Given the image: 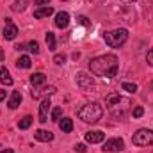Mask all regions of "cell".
I'll list each match as a JSON object with an SVG mask.
<instances>
[{"mask_svg": "<svg viewBox=\"0 0 153 153\" xmlns=\"http://www.w3.org/2000/svg\"><path fill=\"white\" fill-rule=\"evenodd\" d=\"M62 2H66V0H62Z\"/></svg>", "mask_w": 153, "mask_h": 153, "instance_id": "74e56055", "label": "cell"}, {"mask_svg": "<svg viewBox=\"0 0 153 153\" xmlns=\"http://www.w3.org/2000/svg\"><path fill=\"white\" fill-rule=\"evenodd\" d=\"M59 128H61L64 134H70V132L73 130V119H70V117L59 119Z\"/></svg>", "mask_w": 153, "mask_h": 153, "instance_id": "9a60e30c", "label": "cell"}, {"mask_svg": "<svg viewBox=\"0 0 153 153\" xmlns=\"http://www.w3.org/2000/svg\"><path fill=\"white\" fill-rule=\"evenodd\" d=\"M18 36V27L13 23V20L11 18H5V27H4V38L5 39H14Z\"/></svg>", "mask_w": 153, "mask_h": 153, "instance_id": "ba28073f", "label": "cell"}, {"mask_svg": "<svg viewBox=\"0 0 153 153\" xmlns=\"http://www.w3.org/2000/svg\"><path fill=\"white\" fill-rule=\"evenodd\" d=\"M132 143L135 146H152L153 144V130H150V128H139L132 135Z\"/></svg>", "mask_w": 153, "mask_h": 153, "instance_id": "5b68a950", "label": "cell"}, {"mask_svg": "<svg viewBox=\"0 0 153 153\" xmlns=\"http://www.w3.org/2000/svg\"><path fill=\"white\" fill-rule=\"evenodd\" d=\"M103 39H105V43L111 48H119V46H123L126 43L128 30L126 29H116V30H111V32H105L103 34Z\"/></svg>", "mask_w": 153, "mask_h": 153, "instance_id": "277c9868", "label": "cell"}, {"mask_svg": "<svg viewBox=\"0 0 153 153\" xmlns=\"http://www.w3.org/2000/svg\"><path fill=\"white\" fill-rule=\"evenodd\" d=\"M146 61H148V64H150V66H153V48L148 52V55H146Z\"/></svg>", "mask_w": 153, "mask_h": 153, "instance_id": "83f0119b", "label": "cell"}, {"mask_svg": "<svg viewBox=\"0 0 153 153\" xmlns=\"http://www.w3.org/2000/svg\"><path fill=\"white\" fill-rule=\"evenodd\" d=\"M57 89H55V85H48V87H45L43 91H32V98H43V96H52L53 93H55Z\"/></svg>", "mask_w": 153, "mask_h": 153, "instance_id": "5bb4252c", "label": "cell"}, {"mask_svg": "<svg viewBox=\"0 0 153 153\" xmlns=\"http://www.w3.org/2000/svg\"><path fill=\"white\" fill-rule=\"evenodd\" d=\"M61 116H62V109H61V107H55V109L52 111V119H53V121H59Z\"/></svg>", "mask_w": 153, "mask_h": 153, "instance_id": "cb8c5ba5", "label": "cell"}, {"mask_svg": "<svg viewBox=\"0 0 153 153\" xmlns=\"http://www.w3.org/2000/svg\"><path fill=\"white\" fill-rule=\"evenodd\" d=\"M125 148V141L123 139H119V137H114V139H109V141H105V144H103V152H121Z\"/></svg>", "mask_w": 153, "mask_h": 153, "instance_id": "52a82bcc", "label": "cell"}, {"mask_svg": "<svg viewBox=\"0 0 153 153\" xmlns=\"http://www.w3.org/2000/svg\"><path fill=\"white\" fill-rule=\"evenodd\" d=\"M68 25H70V14H68L66 11L57 13V16H55V27H59V29H66Z\"/></svg>", "mask_w": 153, "mask_h": 153, "instance_id": "8fae6325", "label": "cell"}, {"mask_svg": "<svg viewBox=\"0 0 153 153\" xmlns=\"http://www.w3.org/2000/svg\"><path fill=\"white\" fill-rule=\"evenodd\" d=\"M45 82H46V75H45V73H34V75H30V84H32L34 87L43 85Z\"/></svg>", "mask_w": 153, "mask_h": 153, "instance_id": "d6986e66", "label": "cell"}, {"mask_svg": "<svg viewBox=\"0 0 153 153\" xmlns=\"http://www.w3.org/2000/svg\"><path fill=\"white\" fill-rule=\"evenodd\" d=\"M2 61H4V50L0 48V62H2Z\"/></svg>", "mask_w": 153, "mask_h": 153, "instance_id": "e575fe53", "label": "cell"}, {"mask_svg": "<svg viewBox=\"0 0 153 153\" xmlns=\"http://www.w3.org/2000/svg\"><path fill=\"white\" fill-rule=\"evenodd\" d=\"M87 2H89V0H87ZM91 2H96V0H91Z\"/></svg>", "mask_w": 153, "mask_h": 153, "instance_id": "8d00e7d4", "label": "cell"}, {"mask_svg": "<svg viewBox=\"0 0 153 153\" xmlns=\"http://www.w3.org/2000/svg\"><path fill=\"white\" fill-rule=\"evenodd\" d=\"M32 119H34L32 116H25V117H22V119L18 121V128H20V130H27V128L32 125Z\"/></svg>", "mask_w": 153, "mask_h": 153, "instance_id": "44dd1931", "label": "cell"}, {"mask_svg": "<svg viewBox=\"0 0 153 153\" xmlns=\"http://www.w3.org/2000/svg\"><path fill=\"white\" fill-rule=\"evenodd\" d=\"M75 150L78 153H84V152H87V148H85V144H75Z\"/></svg>", "mask_w": 153, "mask_h": 153, "instance_id": "f1b7e54d", "label": "cell"}, {"mask_svg": "<svg viewBox=\"0 0 153 153\" xmlns=\"http://www.w3.org/2000/svg\"><path fill=\"white\" fill-rule=\"evenodd\" d=\"M78 22H80L82 25H91V22H89V20L85 18V16H80V18H78Z\"/></svg>", "mask_w": 153, "mask_h": 153, "instance_id": "f546056e", "label": "cell"}, {"mask_svg": "<svg viewBox=\"0 0 153 153\" xmlns=\"http://www.w3.org/2000/svg\"><path fill=\"white\" fill-rule=\"evenodd\" d=\"M14 48H16V50H20V52H22V50H25V45H23V43H20V45H16V46H14Z\"/></svg>", "mask_w": 153, "mask_h": 153, "instance_id": "1f68e13d", "label": "cell"}, {"mask_svg": "<svg viewBox=\"0 0 153 153\" xmlns=\"http://www.w3.org/2000/svg\"><path fill=\"white\" fill-rule=\"evenodd\" d=\"M53 62H55V64H64V62H66V55H64V53L53 55Z\"/></svg>", "mask_w": 153, "mask_h": 153, "instance_id": "d4e9b609", "label": "cell"}, {"mask_svg": "<svg viewBox=\"0 0 153 153\" xmlns=\"http://www.w3.org/2000/svg\"><path fill=\"white\" fill-rule=\"evenodd\" d=\"M46 45H48V50H52V52H55V36H53V32H46Z\"/></svg>", "mask_w": 153, "mask_h": 153, "instance_id": "7402d4cb", "label": "cell"}, {"mask_svg": "<svg viewBox=\"0 0 153 153\" xmlns=\"http://www.w3.org/2000/svg\"><path fill=\"white\" fill-rule=\"evenodd\" d=\"M76 116L84 121V123H98L100 119H102V116H103V107L100 105V103H96V102H91V103H85L78 112Z\"/></svg>", "mask_w": 153, "mask_h": 153, "instance_id": "3957f363", "label": "cell"}, {"mask_svg": "<svg viewBox=\"0 0 153 153\" xmlns=\"http://www.w3.org/2000/svg\"><path fill=\"white\" fill-rule=\"evenodd\" d=\"M29 50H30L32 53H39V45H38V41H30V43H29Z\"/></svg>", "mask_w": 153, "mask_h": 153, "instance_id": "484cf974", "label": "cell"}, {"mask_svg": "<svg viewBox=\"0 0 153 153\" xmlns=\"http://www.w3.org/2000/svg\"><path fill=\"white\" fill-rule=\"evenodd\" d=\"M132 114H134V117H141V116L144 114V109H143L141 105H137V107H134V111H132Z\"/></svg>", "mask_w": 153, "mask_h": 153, "instance_id": "4316f807", "label": "cell"}, {"mask_svg": "<svg viewBox=\"0 0 153 153\" xmlns=\"http://www.w3.org/2000/svg\"><path fill=\"white\" fill-rule=\"evenodd\" d=\"M119 2H121V4H134L135 0H119Z\"/></svg>", "mask_w": 153, "mask_h": 153, "instance_id": "836d02e7", "label": "cell"}, {"mask_svg": "<svg viewBox=\"0 0 153 153\" xmlns=\"http://www.w3.org/2000/svg\"><path fill=\"white\" fill-rule=\"evenodd\" d=\"M45 4H48V0H36L34 2V5H45Z\"/></svg>", "mask_w": 153, "mask_h": 153, "instance_id": "4dcf8cb0", "label": "cell"}, {"mask_svg": "<svg viewBox=\"0 0 153 153\" xmlns=\"http://www.w3.org/2000/svg\"><path fill=\"white\" fill-rule=\"evenodd\" d=\"M0 82L4 85H13V78H11V75H9V71H7L5 66H0Z\"/></svg>", "mask_w": 153, "mask_h": 153, "instance_id": "ac0fdd59", "label": "cell"}, {"mask_svg": "<svg viewBox=\"0 0 153 153\" xmlns=\"http://www.w3.org/2000/svg\"><path fill=\"white\" fill-rule=\"evenodd\" d=\"M117 68H119L117 57L112 55V53L100 55V57H94V59L89 61L91 73L96 75V76H102V78H112V76H116Z\"/></svg>", "mask_w": 153, "mask_h": 153, "instance_id": "6da1fadb", "label": "cell"}, {"mask_svg": "<svg viewBox=\"0 0 153 153\" xmlns=\"http://www.w3.org/2000/svg\"><path fill=\"white\" fill-rule=\"evenodd\" d=\"M20 103H22V93H20V91H13V94H11L9 102H7V107L14 111V109H18V107H20Z\"/></svg>", "mask_w": 153, "mask_h": 153, "instance_id": "4fadbf2b", "label": "cell"}, {"mask_svg": "<svg viewBox=\"0 0 153 153\" xmlns=\"http://www.w3.org/2000/svg\"><path fill=\"white\" fill-rule=\"evenodd\" d=\"M30 64H32V62H30V57H29V55H22V57L16 61V66L22 68V70H29Z\"/></svg>", "mask_w": 153, "mask_h": 153, "instance_id": "ffe728a7", "label": "cell"}, {"mask_svg": "<svg viewBox=\"0 0 153 153\" xmlns=\"http://www.w3.org/2000/svg\"><path fill=\"white\" fill-rule=\"evenodd\" d=\"M50 14H53V7H48V5H45V7H39L34 11V18H46V16H50Z\"/></svg>", "mask_w": 153, "mask_h": 153, "instance_id": "2e32d148", "label": "cell"}, {"mask_svg": "<svg viewBox=\"0 0 153 153\" xmlns=\"http://www.w3.org/2000/svg\"><path fill=\"white\" fill-rule=\"evenodd\" d=\"M34 137H36L38 141H41V143H50V141H53V134H52L50 130H43V128L36 130Z\"/></svg>", "mask_w": 153, "mask_h": 153, "instance_id": "7c38bea8", "label": "cell"}, {"mask_svg": "<svg viewBox=\"0 0 153 153\" xmlns=\"http://www.w3.org/2000/svg\"><path fill=\"white\" fill-rule=\"evenodd\" d=\"M2 153H13V150H11V148H7V150H4Z\"/></svg>", "mask_w": 153, "mask_h": 153, "instance_id": "d590c367", "label": "cell"}, {"mask_svg": "<svg viewBox=\"0 0 153 153\" xmlns=\"http://www.w3.org/2000/svg\"><path fill=\"white\" fill-rule=\"evenodd\" d=\"M4 98H5V91H4V89H0V102H2Z\"/></svg>", "mask_w": 153, "mask_h": 153, "instance_id": "d6a6232c", "label": "cell"}, {"mask_svg": "<svg viewBox=\"0 0 153 153\" xmlns=\"http://www.w3.org/2000/svg\"><path fill=\"white\" fill-rule=\"evenodd\" d=\"M105 139V134L100 132V130H93V132H87L85 134V141L89 144H96V143H102Z\"/></svg>", "mask_w": 153, "mask_h": 153, "instance_id": "30bf717a", "label": "cell"}, {"mask_svg": "<svg viewBox=\"0 0 153 153\" xmlns=\"http://www.w3.org/2000/svg\"><path fill=\"white\" fill-rule=\"evenodd\" d=\"M105 105H107V109H109V112H111L112 117L123 119L126 116V112L130 111L132 102L128 98H125V96H119V93H111L105 98Z\"/></svg>", "mask_w": 153, "mask_h": 153, "instance_id": "7a4b0ae2", "label": "cell"}, {"mask_svg": "<svg viewBox=\"0 0 153 153\" xmlns=\"http://www.w3.org/2000/svg\"><path fill=\"white\" fill-rule=\"evenodd\" d=\"M50 105H52V102H50L48 98H45V100L41 102V105H39V123H46V121H48Z\"/></svg>", "mask_w": 153, "mask_h": 153, "instance_id": "9c48e42d", "label": "cell"}, {"mask_svg": "<svg viewBox=\"0 0 153 153\" xmlns=\"http://www.w3.org/2000/svg\"><path fill=\"white\" fill-rule=\"evenodd\" d=\"M29 4H30V0H16V2L11 5V11H13V13H23Z\"/></svg>", "mask_w": 153, "mask_h": 153, "instance_id": "e0dca14e", "label": "cell"}, {"mask_svg": "<svg viewBox=\"0 0 153 153\" xmlns=\"http://www.w3.org/2000/svg\"><path fill=\"white\" fill-rule=\"evenodd\" d=\"M121 89L126 91V93H135L137 91V84H134V82H123L121 84Z\"/></svg>", "mask_w": 153, "mask_h": 153, "instance_id": "603a6c76", "label": "cell"}, {"mask_svg": "<svg viewBox=\"0 0 153 153\" xmlns=\"http://www.w3.org/2000/svg\"><path fill=\"white\" fill-rule=\"evenodd\" d=\"M75 80H76V85L80 89H84V91H89V89L94 87V78L89 73H85V71H78L75 75Z\"/></svg>", "mask_w": 153, "mask_h": 153, "instance_id": "8992f818", "label": "cell"}]
</instances>
